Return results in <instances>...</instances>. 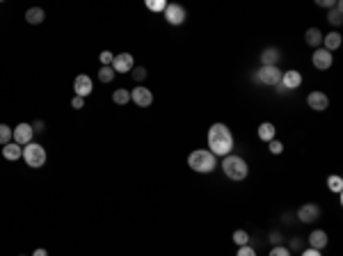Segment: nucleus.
Segmentation results:
<instances>
[{
    "label": "nucleus",
    "instance_id": "obj_1",
    "mask_svg": "<svg viewBox=\"0 0 343 256\" xmlns=\"http://www.w3.org/2000/svg\"><path fill=\"white\" fill-rule=\"evenodd\" d=\"M208 146L210 154L218 158V156H229L233 149V135L224 124H213L208 128Z\"/></svg>",
    "mask_w": 343,
    "mask_h": 256
},
{
    "label": "nucleus",
    "instance_id": "obj_2",
    "mask_svg": "<svg viewBox=\"0 0 343 256\" xmlns=\"http://www.w3.org/2000/svg\"><path fill=\"white\" fill-rule=\"evenodd\" d=\"M188 165L192 172H199V174H210L218 165V158L210 154L208 149H197L188 156Z\"/></svg>",
    "mask_w": 343,
    "mask_h": 256
},
{
    "label": "nucleus",
    "instance_id": "obj_3",
    "mask_svg": "<svg viewBox=\"0 0 343 256\" xmlns=\"http://www.w3.org/2000/svg\"><path fill=\"white\" fill-rule=\"evenodd\" d=\"M222 172L227 179L243 181L245 176H247V162L236 154H229V156H224V160H222Z\"/></svg>",
    "mask_w": 343,
    "mask_h": 256
},
{
    "label": "nucleus",
    "instance_id": "obj_4",
    "mask_svg": "<svg viewBox=\"0 0 343 256\" xmlns=\"http://www.w3.org/2000/svg\"><path fill=\"white\" fill-rule=\"evenodd\" d=\"M23 160H26L28 167H34V169H39V167H44V162H46V149H44L41 144H34V142H30V144L23 146Z\"/></svg>",
    "mask_w": 343,
    "mask_h": 256
},
{
    "label": "nucleus",
    "instance_id": "obj_5",
    "mask_svg": "<svg viewBox=\"0 0 343 256\" xmlns=\"http://www.w3.org/2000/svg\"><path fill=\"white\" fill-rule=\"evenodd\" d=\"M256 80L261 82V85L274 87L282 82V71H279V67H261L256 71Z\"/></svg>",
    "mask_w": 343,
    "mask_h": 256
},
{
    "label": "nucleus",
    "instance_id": "obj_6",
    "mask_svg": "<svg viewBox=\"0 0 343 256\" xmlns=\"http://www.w3.org/2000/svg\"><path fill=\"white\" fill-rule=\"evenodd\" d=\"M185 9H183V5H176V3H172L165 7V21L169 23V26H181V23H185Z\"/></svg>",
    "mask_w": 343,
    "mask_h": 256
},
{
    "label": "nucleus",
    "instance_id": "obj_7",
    "mask_svg": "<svg viewBox=\"0 0 343 256\" xmlns=\"http://www.w3.org/2000/svg\"><path fill=\"white\" fill-rule=\"evenodd\" d=\"M112 69H115V73H131L133 71V55L131 53H119V55H115V60L110 64Z\"/></svg>",
    "mask_w": 343,
    "mask_h": 256
},
{
    "label": "nucleus",
    "instance_id": "obj_8",
    "mask_svg": "<svg viewBox=\"0 0 343 256\" xmlns=\"http://www.w3.org/2000/svg\"><path fill=\"white\" fill-rule=\"evenodd\" d=\"M73 92H76V96H90L92 92H94V82H92L90 76H85V73H80V76H76V80H73Z\"/></svg>",
    "mask_w": 343,
    "mask_h": 256
},
{
    "label": "nucleus",
    "instance_id": "obj_9",
    "mask_svg": "<svg viewBox=\"0 0 343 256\" xmlns=\"http://www.w3.org/2000/svg\"><path fill=\"white\" fill-rule=\"evenodd\" d=\"M32 135H34V128L30 124H18L14 128V142H16L18 146H26L32 142Z\"/></svg>",
    "mask_w": 343,
    "mask_h": 256
},
{
    "label": "nucleus",
    "instance_id": "obj_10",
    "mask_svg": "<svg viewBox=\"0 0 343 256\" xmlns=\"http://www.w3.org/2000/svg\"><path fill=\"white\" fill-rule=\"evenodd\" d=\"M311 62H313V67H316L318 71H327V69L332 67V62H334V57H332L330 51H325V48H318V51L313 53Z\"/></svg>",
    "mask_w": 343,
    "mask_h": 256
},
{
    "label": "nucleus",
    "instance_id": "obj_11",
    "mask_svg": "<svg viewBox=\"0 0 343 256\" xmlns=\"http://www.w3.org/2000/svg\"><path fill=\"white\" fill-rule=\"evenodd\" d=\"M282 85H284L286 92L297 90V87L302 85V73L295 71V69H291V71H282Z\"/></svg>",
    "mask_w": 343,
    "mask_h": 256
},
{
    "label": "nucleus",
    "instance_id": "obj_12",
    "mask_svg": "<svg viewBox=\"0 0 343 256\" xmlns=\"http://www.w3.org/2000/svg\"><path fill=\"white\" fill-rule=\"evenodd\" d=\"M131 101L140 108H149L151 103H154V94H151V90H146V87H135V90L131 92Z\"/></svg>",
    "mask_w": 343,
    "mask_h": 256
},
{
    "label": "nucleus",
    "instance_id": "obj_13",
    "mask_svg": "<svg viewBox=\"0 0 343 256\" xmlns=\"http://www.w3.org/2000/svg\"><path fill=\"white\" fill-rule=\"evenodd\" d=\"M320 218V208H318L316 204H305V206H300V210H297V220L300 222H316V220Z\"/></svg>",
    "mask_w": 343,
    "mask_h": 256
},
{
    "label": "nucleus",
    "instance_id": "obj_14",
    "mask_svg": "<svg viewBox=\"0 0 343 256\" xmlns=\"http://www.w3.org/2000/svg\"><path fill=\"white\" fill-rule=\"evenodd\" d=\"M307 105L316 112H323L330 105V98H327V94H323V92H311V94L307 96Z\"/></svg>",
    "mask_w": 343,
    "mask_h": 256
},
{
    "label": "nucleus",
    "instance_id": "obj_15",
    "mask_svg": "<svg viewBox=\"0 0 343 256\" xmlns=\"http://www.w3.org/2000/svg\"><path fill=\"white\" fill-rule=\"evenodd\" d=\"M307 240H309V247H311V249H318V252H320V249H325L327 243H330V238H327V233H325L323 229L311 231Z\"/></svg>",
    "mask_w": 343,
    "mask_h": 256
},
{
    "label": "nucleus",
    "instance_id": "obj_16",
    "mask_svg": "<svg viewBox=\"0 0 343 256\" xmlns=\"http://www.w3.org/2000/svg\"><path fill=\"white\" fill-rule=\"evenodd\" d=\"M23 156V146H18L16 142H9L3 146V158L5 160H18Z\"/></svg>",
    "mask_w": 343,
    "mask_h": 256
},
{
    "label": "nucleus",
    "instance_id": "obj_17",
    "mask_svg": "<svg viewBox=\"0 0 343 256\" xmlns=\"http://www.w3.org/2000/svg\"><path fill=\"white\" fill-rule=\"evenodd\" d=\"M261 62H263V67H277V62H279V48L268 46L266 51L261 53Z\"/></svg>",
    "mask_w": 343,
    "mask_h": 256
},
{
    "label": "nucleus",
    "instance_id": "obj_18",
    "mask_svg": "<svg viewBox=\"0 0 343 256\" xmlns=\"http://www.w3.org/2000/svg\"><path fill=\"white\" fill-rule=\"evenodd\" d=\"M327 21H330L332 26H341V23H343V5H341V0H336V5L327 12Z\"/></svg>",
    "mask_w": 343,
    "mask_h": 256
},
{
    "label": "nucleus",
    "instance_id": "obj_19",
    "mask_svg": "<svg viewBox=\"0 0 343 256\" xmlns=\"http://www.w3.org/2000/svg\"><path fill=\"white\" fill-rule=\"evenodd\" d=\"M274 133H277L274 124H270V121H263V124L259 126V140H263V142H272V140H274Z\"/></svg>",
    "mask_w": 343,
    "mask_h": 256
},
{
    "label": "nucleus",
    "instance_id": "obj_20",
    "mask_svg": "<svg viewBox=\"0 0 343 256\" xmlns=\"http://www.w3.org/2000/svg\"><path fill=\"white\" fill-rule=\"evenodd\" d=\"M44 18H46V14H44L41 7H32L26 12V21L30 23V26H39V23H44Z\"/></svg>",
    "mask_w": 343,
    "mask_h": 256
},
{
    "label": "nucleus",
    "instance_id": "obj_21",
    "mask_svg": "<svg viewBox=\"0 0 343 256\" xmlns=\"http://www.w3.org/2000/svg\"><path fill=\"white\" fill-rule=\"evenodd\" d=\"M323 44H325V51H336V48L341 46V34L339 32H330L323 37Z\"/></svg>",
    "mask_w": 343,
    "mask_h": 256
},
{
    "label": "nucleus",
    "instance_id": "obj_22",
    "mask_svg": "<svg viewBox=\"0 0 343 256\" xmlns=\"http://www.w3.org/2000/svg\"><path fill=\"white\" fill-rule=\"evenodd\" d=\"M305 41L309 44V46H320V44H323V32L318 30V28H309V30L305 32Z\"/></svg>",
    "mask_w": 343,
    "mask_h": 256
},
{
    "label": "nucleus",
    "instance_id": "obj_23",
    "mask_svg": "<svg viewBox=\"0 0 343 256\" xmlns=\"http://www.w3.org/2000/svg\"><path fill=\"white\" fill-rule=\"evenodd\" d=\"M233 243H236L238 247L247 245V243H249V233H247L245 229H236V231H233Z\"/></svg>",
    "mask_w": 343,
    "mask_h": 256
},
{
    "label": "nucleus",
    "instance_id": "obj_24",
    "mask_svg": "<svg viewBox=\"0 0 343 256\" xmlns=\"http://www.w3.org/2000/svg\"><path fill=\"white\" fill-rule=\"evenodd\" d=\"M112 101H115L117 105H124V103L131 101V92L128 90H117L115 94H112Z\"/></svg>",
    "mask_w": 343,
    "mask_h": 256
},
{
    "label": "nucleus",
    "instance_id": "obj_25",
    "mask_svg": "<svg viewBox=\"0 0 343 256\" xmlns=\"http://www.w3.org/2000/svg\"><path fill=\"white\" fill-rule=\"evenodd\" d=\"M12 137H14V131L9 126H5V124H0V144H9L12 142Z\"/></svg>",
    "mask_w": 343,
    "mask_h": 256
},
{
    "label": "nucleus",
    "instance_id": "obj_26",
    "mask_svg": "<svg viewBox=\"0 0 343 256\" xmlns=\"http://www.w3.org/2000/svg\"><path fill=\"white\" fill-rule=\"evenodd\" d=\"M99 80H101V82H110V80H115V69H112V67H101V71H99Z\"/></svg>",
    "mask_w": 343,
    "mask_h": 256
},
{
    "label": "nucleus",
    "instance_id": "obj_27",
    "mask_svg": "<svg viewBox=\"0 0 343 256\" xmlns=\"http://www.w3.org/2000/svg\"><path fill=\"white\" fill-rule=\"evenodd\" d=\"M146 7L151 9V12H165V0H146Z\"/></svg>",
    "mask_w": 343,
    "mask_h": 256
},
{
    "label": "nucleus",
    "instance_id": "obj_28",
    "mask_svg": "<svg viewBox=\"0 0 343 256\" xmlns=\"http://www.w3.org/2000/svg\"><path fill=\"white\" fill-rule=\"evenodd\" d=\"M268 256H291V249L284 247V245H274V247L270 249V254Z\"/></svg>",
    "mask_w": 343,
    "mask_h": 256
},
{
    "label": "nucleus",
    "instance_id": "obj_29",
    "mask_svg": "<svg viewBox=\"0 0 343 256\" xmlns=\"http://www.w3.org/2000/svg\"><path fill=\"white\" fill-rule=\"evenodd\" d=\"M131 73H133V78H135L137 82H142V80H144L146 76H149V73H146V69H144V67H133V71H131Z\"/></svg>",
    "mask_w": 343,
    "mask_h": 256
},
{
    "label": "nucleus",
    "instance_id": "obj_30",
    "mask_svg": "<svg viewBox=\"0 0 343 256\" xmlns=\"http://www.w3.org/2000/svg\"><path fill=\"white\" fill-rule=\"evenodd\" d=\"M327 185H330V190H334V192H341V176H330L327 179Z\"/></svg>",
    "mask_w": 343,
    "mask_h": 256
},
{
    "label": "nucleus",
    "instance_id": "obj_31",
    "mask_svg": "<svg viewBox=\"0 0 343 256\" xmlns=\"http://www.w3.org/2000/svg\"><path fill=\"white\" fill-rule=\"evenodd\" d=\"M236 256H256V249L249 247V245H243V247H238V254Z\"/></svg>",
    "mask_w": 343,
    "mask_h": 256
},
{
    "label": "nucleus",
    "instance_id": "obj_32",
    "mask_svg": "<svg viewBox=\"0 0 343 256\" xmlns=\"http://www.w3.org/2000/svg\"><path fill=\"white\" fill-rule=\"evenodd\" d=\"M268 144H270V146H268L270 154H282V151H284V144L279 140H272V142H268Z\"/></svg>",
    "mask_w": 343,
    "mask_h": 256
},
{
    "label": "nucleus",
    "instance_id": "obj_33",
    "mask_svg": "<svg viewBox=\"0 0 343 256\" xmlns=\"http://www.w3.org/2000/svg\"><path fill=\"white\" fill-rule=\"evenodd\" d=\"M101 62H103V67H110V64H112V60H115V55H112V53L110 51H103L101 53Z\"/></svg>",
    "mask_w": 343,
    "mask_h": 256
},
{
    "label": "nucleus",
    "instance_id": "obj_34",
    "mask_svg": "<svg viewBox=\"0 0 343 256\" xmlns=\"http://www.w3.org/2000/svg\"><path fill=\"white\" fill-rule=\"evenodd\" d=\"M82 105H85V98H82V96H73L71 98V108H73V110H80Z\"/></svg>",
    "mask_w": 343,
    "mask_h": 256
},
{
    "label": "nucleus",
    "instance_id": "obj_35",
    "mask_svg": "<svg viewBox=\"0 0 343 256\" xmlns=\"http://www.w3.org/2000/svg\"><path fill=\"white\" fill-rule=\"evenodd\" d=\"M282 233H279V231H274V233H270V243H272V247H274V245H279V243H282Z\"/></svg>",
    "mask_w": 343,
    "mask_h": 256
},
{
    "label": "nucleus",
    "instance_id": "obj_36",
    "mask_svg": "<svg viewBox=\"0 0 343 256\" xmlns=\"http://www.w3.org/2000/svg\"><path fill=\"white\" fill-rule=\"evenodd\" d=\"M318 5H320V7H327V9H332L336 5V0H318Z\"/></svg>",
    "mask_w": 343,
    "mask_h": 256
},
{
    "label": "nucleus",
    "instance_id": "obj_37",
    "mask_svg": "<svg viewBox=\"0 0 343 256\" xmlns=\"http://www.w3.org/2000/svg\"><path fill=\"white\" fill-rule=\"evenodd\" d=\"M302 256H323V254L318 252V249H311V247H309V249H305V252H302Z\"/></svg>",
    "mask_w": 343,
    "mask_h": 256
},
{
    "label": "nucleus",
    "instance_id": "obj_38",
    "mask_svg": "<svg viewBox=\"0 0 343 256\" xmlns=\"http://www.w3.org/2000/svg\"><path fill=\"white\" fill-rule=\"evenodd\" d=\"M291 247H293V249H300V247H302V240H300V238H295V240L291 243Z\"/></svg>",
    "mask_w": 343,
    "mask_h": 256
},
{
    "label": "nucleus",
    "instance_id": "obj_39",
    "mask_svg": "<svg viewBox=\"0 0 343 256\" xmlns=\"http://www.w3.org/2000/svg\"><path fill=\"white\" fill-rule=\"evenodd\" d=\"M32 128H34V131H37V133H39V131H44V121H37V124H34Z\"/></svg>",
    "mask_w": 343,
    "mask_h": 256
},
{
    "label": "nucleus",
    "instance_id": "obj_40",
    "mask_svg": "<svg viewBox=\"0 0 343 256\" xmlns=\"http://www.w3.org/2000/svg\"><path fill=\"white\" fill-rule=\"evenodd\" d=\"M32 256H46V249H34Z\"/></svg>",
    "mask_w": 343,
    "mask_h": 256
}]
</instances>
